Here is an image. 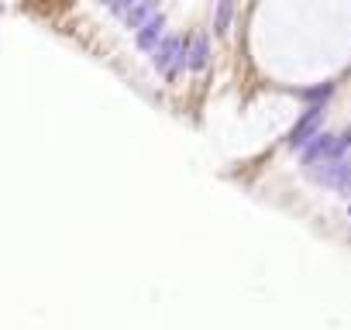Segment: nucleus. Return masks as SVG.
<instances>
[{
    "mask_svg": "<svg viewBox=\"0 0 351 330\" xmlns=\"http://www.w3.org/2000/svg\"><path fill=\"white\" fill-rule=\"evenodd\" d=\"M100 4H104V0H100Z\"/></svg>",
    "mask_w": 351,
    "mask_h": 330,
    "instance_id": "nucleus-12",
    "label": "nucleus"
},
{
    "mask_svg": "<svg viewBox=\"0 0 351 330\" xmlns=\"http://www.w3.org/2000/svg\"><path fill=\"white\" fill-rule=\"evenodd\" d=\"M348 210H351V203H348Z\"/></svg>",
    "mask_w": 351,
    "mask_h": 330,
    "instance_id": "nucleus-11",
    "label": "nucleus"
},
{
    "mask_svg": "<svg viewBox=\"0 0 351 330\" xmlns=\"http://www.w3.org/2000/svg\"><path fill=\"white\" fill-rule=\"evenodd\" d=\"M306 176L317 186L330 190V193H351V151L341 155V158H330V162L313 165V169H306Z\"/></svg>",
    "mask_w": 351,
    "mask_h": 330,
    "instance_id": "nucleus-3",
    "label": "nucleus"
},
{
    "mask_svg": "<svg viewBox=\"0 0 351 330\" xmlns=\"http://www.w3.org/2000/svg\"><path fill=\"white\" fill-rule=\"evenodd\" d=\"M234 21V0H217L214 8V35H228Z\"/></svg>",
    "mask_w": 351,
    "mask_h": 330,
    "instance_id": "nucleus-8",
    "label": "nucleus"
},
{
    "mask_svg": "<svg viewBox=\"0 0 351 330\" xmlns=\"http://www.w3.org/2000/svg\"><path fill=\"white\" fill-rule=\"evenodd\" d=\"M158 4H162V0H138V4L121 18V21H124V28H128V31H138L148 18H155V14H158Z\"/></svg>",
    "mask_w": 351,
    "mask_h": 330,
    "instance_id": "nucleus-7",
    "label": "nucleus"
},
{
    "mask_svg": "<svg viewBox=\"0 0 351 330\" xmlns=\"http://www.w3.org/2000/svg\"><path fill=\"white\" fill-rule=\"evenodd\" d=\"M351 151V127H344V131H337V134H317L303 151H300V165H303V173L306 169H313V165H320V162H330V158H341V155H348Z\"/></svg>",
    "mask_w": 351,
    "mask_h": 330,
    "instance_id": "nucleus-2",
    "label": "nucleus"
},
{
    "mask_svg": "<svg viewBox=\"0 0 351 330\" xmlns=\"http://www.w3.org/2000/svg\"><path fill=\"white\" fill-rule=\"evenodd\" d=\"M207 66H210V35L207 31L186 35V69L190 73H204Z\"/></svg>",
    "mask_w": 351,
    "mask_h": 330,
    "instance_id": "nucleus-5",
    "label": "nucleus"
},
{
    "mask_svg": "<svg viewBox=\"0 0 351 330\" xmlns=\"http://www.w3.org/2000/svg\"><path fill=\"white\" fill-rule=\"evenodd\" d=\"M162 38H165V14L158 11L155 18H148V21H145V25H141V28L134 31V49H138V52H148V55H152V49H155V45L162 42Z\"/></svg>",
    "mask_w": 351,
    "mask_h": 330,
    "instance_id": "nucleus-6",
    "label": "nucleus"
},
{
    "mask_svg": "<svg viewBox=\"0 0 351 330\" xmlns=\"http://www.w3.org/2000/svg\"><path fill=\"white\" fill-rule=\"evenodd\" d=\"M134 4H138V0H104V8H107L114 18H124V14H128Z\"/></svg>",
    "mask_w": 351,
    "mask_h": 330,
    "instance_id": "nucleus-10",
    "label": "nucleus"
},
{
    "mask_svg": "<svg viewBox=\"0 0 351 330\" xmlns=\"http://www.w3.org/2000/svg\"><path fill=\"white\" fill-rule=\"evenodd\" d=\"M324 114H327V107L324 103H310V110H303V117L293 124V131H289V138H286V144L293 148V151H303L317 134H320V124H324Z\"/></svg>",
    "mask_w": 351,
    "mask_h": 330,
    "instance_id": "nucleus-4",
    "label": "nucleus"
},
{
    "mask_svg": "<svg viewBox=\"0 0 351 330\" xmlns=\"http://www.w3.org/2000/svg\"><path fill=\"white\" fill-rule=\"evenodd\" d=\"M152 69L165 79V83H176L183 73H186V35H165L155 49H152Z\"/></svg>",
    "mask_w": 351,
    "mask_h": 330,
    "instance_id": "nucleus-1",
    "label": "nucleus"
},
{
    "mask_svg": "<svg viewBox=\"0 0 351 330\" xmlns=\"http://www.w3.org/2000/svg\"><path fill=\"white\" fill-rule=\"evenodd\" d=\"M334 93V83H320V86H310V90H303L300 97L303 100H310V103H327V97Z\"/></svg>",
    "mask_w": 351,
    "mask_h": 330,
    "instance_id": "nucleus-9",
    "label": "nucleus"
}]
</instances>
